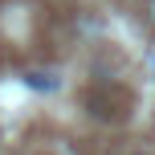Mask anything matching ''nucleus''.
<instances>
[{"instance_id": "f03ea898", "label": "nucleus", "mask_w": 155, "mask_h": 155, "mask_svg": "<svg viewBox=\"0 0 155 155\" xmlns=\"http://www.w3.org/2000/svg\"><path fill=\"white\" fill-rule=\"evenodd\" d=\"M147 12H151V21H155V0H147Z\"/></svg>"}, {"instance_id": "f257e3e1", "label": "nucleus", "mask_w": 155, "mask_h": 155, "mask_svg": "<svg viewBox=\"0 0 155 155\" xmlns=\"http://www.w3.org/2000/svg\"><path fill=\"white\" fill-rule=\"evenodd\" d=\"M25 82H29V86H37V90H53L49 74H25Z\"/></svg>"}, {"instance_id": "7ed1b4c3", "label": "nucleus", "mask_w": 155, "mask_h": 155, "mask_svg": "<svg viewBox=\"0 0 155 155\" xmlns=\"http://www.w3.org/2000/svg\"><path fill=\"white\" fill-rule=\"evenodd\" d=\"M139 155H147V151H139Z\"/></svg>"}]
</instances>
